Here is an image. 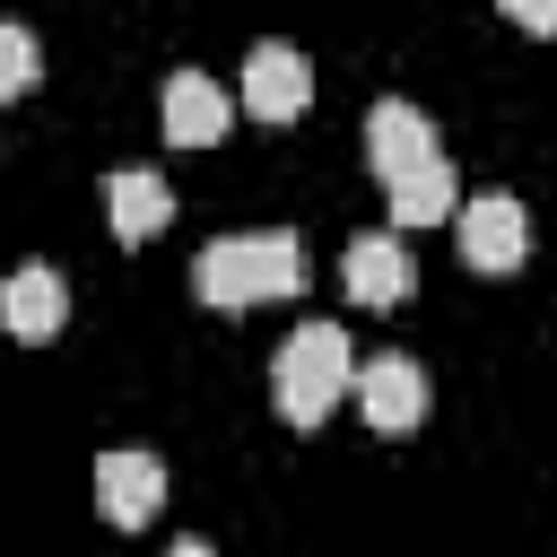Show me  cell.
Here are the masks:
<instances>
[{
    "label": "cell",
    "instance_id": "obj_1",
    "mask_svg": "<svg viewBox=\"0 0 557 557\" xmlns=\"http://www.w3.org/2000/svg\"><path fill=\"white\" fill-rule=\"evenodd\" d=\"M305 287V244L287 226H261V235H218L200 244L191 261V296L209 313H244V305H270V296H296Z\"/></svg>",
    "mask_w": 557,
    "mask_h": 557
},
{
    "label": "cell",
    "instance_id": "obj_5",
    "mask_svg": "<svg viewBox=\"0 0 557 557\" xmlns=\"http://www.w3.org/2000/svg\"><path fill=\"white\" fill-rule=\"evenodd\" d=\"M157 505H165V461L157 453H96V513L113 522V531H139V522H157Z\"/></svg>",
    "mask_w": 557,
    "mask_h": 557
},
{
    "label": "cell",
    "instance_id": "obj_14",
    "mask_svg": "<svg viewBox=\"0 0 557 557\" xmlns=\"http://www.w3.org/2000/svg\"><path fill=\"white\" fill-rule=\"evenodd\" d=\"M505 17H513V26H522V35H557V9H548V0H513V9H505Z\"/></svg>",
    "mask_w": 557,
    "mask_h": 557
},
{
    "label": "cell",
    "instance_id": "obj_10",
    "mask_svg": "<svg viewBox=\"0 0 557 557\" xmlns=\"http://www.w3.org/2000/svg\"><path fill=\"white\" fill-rule=\"evenodd\" d=\"M104 218H113V235H122V244L165 235V218H174L165 174H148V165H113V174H104Z\"/></svg>",
    "mask_w": 557,
    "mask_h": 557
},
{
    "label": "cell",
    "instance_id": "obj_3",
    "mask_svg": "<svg viewBox=\"0 0 557 557\" xmlns=\"http://www.w3.org/2000/svg\"><path fill=\"white\" fill-rule=\"evenodd\" d=\"M453 235H461V261H470L479 278H505V270H522V252H531V218H522L513 191H479V200H461Z\"/></svg>",
    "mask_w": 557,
    "mask_h": 557
},
{
    "label": "cell",
    "instance_id": "obj_6",
    "mask_svg": "<svg viewBox=\"0 0 557 557\" xmlns=\"http://www.w3.org/2000/svg\"><path fill=\"white\" fill-rule=\"evenodd\" d=\"M313 104V61L296 44H252L244 52V113L261 122H296Z\"/></svg>",
    "mask_w": 557,
    "mask_h": 557
},
{
    "label": "cell",
    "instance_id": "obj_15",
    "mask_svg": "<svg viewBox=\"0 0 557 557\" xmlns=\"http://www.w3.org/2000/svg\"><path fill=\"white\" fill-rule=\"evenodd\" d=\"M165 557H209V540H174V548H165Z\"/></svg>",
    "mask_w": 557,
    "mask_h": 557
},
{
    "label": "cell",
    "instance_id": "obj_11",
    "mask_svg": "<svg viewBox=\"0 0 557 557\" xmlns=\"http://www.w3.org/2000/svg\"><path fill=\"white\" fill-rule=\"evenodd\" d=\"M339 278H348V305H400L409 296V252H400V235H357L348 252H339Z\"/></svg>",
    "mask_w": 557,
    "mask_h": 557
},
{
    "label": "cell",
    "instance_id": "obj_12",
    "mask_svg": "<svg viewBox=\"0 0 557 557\" xmlns=\"http://www.w3.org/2000/svg\"><path fill=\"white\" fill-rule=\"evenodd\" d=\"M383 200H392V226H444V218H461V174L444 157H426L418 174L383 183Z\"/></svg>",
    "mask_w": 557,
    "mask_h": 557
},
{
    "label": "cell",
    "instance_id": "obj_4",
    "mask_svg": "<svg viewBox=\"0 0 557 557\" xmlns=\"http://www.w3.org/2000/svg\"><path fill=\"white\" fill-rule=\"evenodd\" d=\"M426 366L418 357H400V348H383V357H366L357 366V418L374 426V435H409V426H426Z\"/></svg>",
    "mask_w": 557,
    "mask_h": 557
},
{
    "label": "cell",
    "instance_id": "obj_2",
    "mask_svg": "<svg viewBox=\"0 0 557 557\" xmlns=\"http://www.w3.org/2000/svg\"><path fill=\"white\" fill-rule=\"evenodd\" d=\"M270 392H278V418L287 426H322L348 392H357V357H348V331L339 322H305L278 366H270Z\"/></svg>",
    "mask_w": 557,
    "mask_h": 557
},
{
    "label": "cell",
    "instance_id": "obj_9",
    "mask_svg": "<svg viewBox=\"0 0 557 557\" xmlns=\"http://www.w3.org/2000/svg\"><path fill=\"white\" fill-rule=\"evenodd\" d=\"M235 122V96L209 78V70H174L165 78V139L174 148H218Z\"/></svg>",
    "mask_w": 557,
    "mask_h": 557
},
{
    "label": "cell",
    "instance_id": "obj_13",
    "mask_svg": "<svg viewBox=\"0 0 557 557\" xmlns=\"http://www.w3.org/2000/svg\"><path fill=\"white\" fill-rule=\"evenodd\" d=\"M35 70H44L35 35H26V26H0V104H9V96H26V87H35Z\"/></svg>",
    "mask_w": 557,
    "mask_h": 557
},
{
    "label": "cell",
    "instance_id": "obj_7",
    "mask_svg": "<svg viewBox=\"0 0 557 557\" xmlns=\"http://www.w3.org/2000/svg\"><path fill=\"white\" fill-rule=\"evenodd\" d=\"M426 157H444V148H435V122H426L418 104L383 96V104L366 113V165H374L383 183H400V174H418Z\"/></svg>",
    "mask_w": 557,
    "mask_h": 557
},
{
    "label": "cell",
    "instance_id": "obj_8",
    "mask_svg": "<svg viewBox=\"0 0 557 557\" xmlns=\"http://www.w3.org/2000/svg\"><path fill=\"white\" fill-rule=\"evenodd\" d=\"M61 322H70V278L52 261H26L0 278V331L9 339H52Z\"/></svg>",
    "mask_w": 557,
    "mask_h": 557
}]
</instances>
